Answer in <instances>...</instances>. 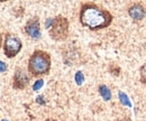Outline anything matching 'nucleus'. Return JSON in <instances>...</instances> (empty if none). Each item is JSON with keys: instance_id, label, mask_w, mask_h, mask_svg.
I'll use <instances>...</instances> for the list:
<instances>
[{"instance_id": "obj_1", "label": "nucleus", "mask_w": 146, "mask_h": 121, "mask_svg": "<svg viewBox=\"0 0 146 121\" xmlns=\"http://www.w3.org/2000/svg\"><path fill=\"white\" fill-rule=\"evenodd\" d=\"M112 15L99 5L88 2L83 3L80 9V22L82 26L91 30H100L107 28L112 22Z\"/></svg>"}, {"instance_id": "obj_2", "label": "nucleus", "mask_w": 146, "mask_h": 121, "mask_svg": "<svg viewBox=\"0 0 146 121\" xmlns=\"http://www.w3.org/2000/svg\"><path fill=\"white\" fill-rule=\"evenodd\" d=\"M51 69V55L45 51L37 50L28 60V72L33 76L48 74Z\"/></svg>"}, {"instance_id": "obj_3", "label": "nucleus", "mask_w": 146, "mask_h": 121, "mask_svg": "<svg viewBox=\"0 0 146 121\" xmlns=\"http://www.w3.org/2000/svg\"><path fill=\"white\" fill-rule=\"evenodd\" d=\"M50 36L54 40H65L69 36V20L61 15L53 19V25L48 30Z\"/></svg>"}, {"instance_id": "obj_4", "label": "nucleus", "mask_w": 146, "mask_h": 121, "mask_svg": "<svg viewBox=\"0 0 146 121\" xmlns=\"http://www.w3.org/2000/svg\"><path fill=\"white\" fill-rule=\"evenodd\" d=\"M23 47V43L16 35L6 34L5 36V43H3V53L8 58L15 57Z\"/></svg>"}, {"instance_id": "obj_5", "label": "nucleus", "mask_w": 146, "mask_h": 121, "mask_svg": "<svg viewBox=\"0 0 146 121\" xmlns=\"http://www.w3.org/2000/svg\"><path fill=\"white\" fill-rule=\"evenodd\" d=\"M29 83V77L23 69H16L13 77V87L15 90H24Z\"/></svg>"}, {"instance_id": "obj_6", "label": "nucleus", "mask_w": 146, "mask_h": 121, "mask_svg": "<svg viewBox=\"0 0 146 121\" xmlns=\"http://www.w3.org/2000/svg\"><path fill=\"white\" fill-rule=\"evenodd\" d=\"M25 32L29 37L38 39L40 37V25H39V19L37 17H33L27 21L25 25Z\"/></svg>"}, {"instance_id": "obj_7", "label": "nucleus", "mask_w": 146, "mask_h": 121, "mask_svg": "<svg viewBox=\"0 0 146 121\" xmlns=\"http://www.w3.org/2000/svg\"><path fill=\"white\" fill-rule=\"evenodd\" d=\"M128 13H129V16L133 18L135 21L142 20L146 15L145 8H144L143 5H141V3H134V5L129 8Z\"/></svg>"}, {"instance_id": "obj_8", "label": "nucleus", "mask_w": 146, "mask_h": 121, "mask_svg": "<svg viewBox=\"0 0 146 121\" xmlns=\"http://www.w3.org/2000/svg\"><path fill=\"white\" fill-rule=\"evenodd\" d=\"M99 93H100V95L102 97V99L105 101H109L110 99H111V92L108 89V87L105 85V84L99 85Z\"/></svg>"}, {"instance_id": "obj_9", "label": "nucleus", "mask_w": 146, "mask_h": 121, "mask_svg": "<svg viewBox=\"0 0 146 121\" xmlns=\"http://www.w3.org/2000/svg\"><path fill=\"white\" fill-rule=\"evenodd\" d=\"M118 97H119V100H120V102L123 105H126V106H129V108H131V102L129 101V98L127 97V94L125 93V92H123V91H119L118 92Z\"/></svg>"}, {"instance_id": "obj_10", "label": "nucleus", "mask_w": 146, "mask_h": 121, "mask_svg": "<svg viewBox=\"0 0 146 121\" xmlns=\"http://www.w3.org/2000/svg\"><path fill=\"white\" fill-rule=\"evenodd\" d=\"M74 80H75V83L78 85H82V83L84 82V75H83V73L81 71H78L75 73V75H74Z\"/></svg>"}, {"instance_id": "obj_11", "label": "nucleus", "mask_w": 146, "mask_h": 121, "mask_svg": "<svg viewBox=\"0 0 146 121\" xmlns=\"http://www.w3.org/2000/svg\"><path fill=\"white\" fill-rule=\"evenodd\" d=\"M139 72H141V81L146 84V64H144L141 69H139Z\"/></svg>"}, {"instance_id": "obj_12", "label": "nucleus", "mask_w": 146, "mask_h": 121, "mask_svg": "<svg viewBox=\"0 0 146 121\" xmlns=\"http://www.w3.org/2000/svg\"><path fill=\"white\" fill-rule=\"evenodd\" d=\"M44 85V81L42 80V79H39V80H37L36 82L34 83V85H33V90L34 91H38L40 87Z\"/></svg>"}, {"instance_id": "obj_13", "label": "nucleus", "mask_w": 146, "mask_h": 121, "mask_svg": "<svg viewBox=\"0 0 146 121\" xmlns=\"http://www.w3.org/2000/svg\"><path fill=\"white\" fill-rule=\"evenodd\" d=\"M53 19H54V18H47V19H46V21H45V27H46L47 29H50V28L52 27V25H53Z\"/></svg>"}, {"instance_id": "obj_14", "label": "nucleus", "mask_w": 146, "mask_h": 121, "mask_svg": "<svg viewBox=\"0 0 146 121\" xmlns=\"http://www.w3.org/2000/svg\"><path fill=\"white\" fill-rule=\"evenodd\" d=\"M6 69H7V65H6V63H5V62H2V61H0V73L6 72Z\"/></svg>"}, {"instance_id": "obj_15", "label": "nucleus", "mask_w": 146, "mask_h": 121, "mask_svg": "<svg viewBox=\"0 0 146 121\" xmlns=\"http://www.w3.org/2000/svg\"><path fill=\"white\" fill-rule=\"evenodd\" d=\"M1 46H2V36L0 34V48H1Z\"/></svg>"}, {"instance_id": "obj_16", "label": "nucleus", "mask_w": 146, "mask_h": 121, "mask_svg": "<svg viewBox=\"0 0 146 121\" xmlns=\"http://www.w3.org/2000/svg\"><path fill=\"white\" fill-rule=\"evenodd\" d=\"M45 121H57V120H55V119H46Z\"/></svg>"}, {"instance_id": "obj_17", "label": "nucleus", "mask_w": 146, "mask_h": 121, "mask_svg": "<svg viewBox=\"0 0 146 121\" xmlns=\"http://www.w3.org/2000/svg\"><path fill=\"white\" fill-rule=\"evenodd\" d=\"M1 121H8V120H7V119H2Z\"/></svg>"}]
</instances>
